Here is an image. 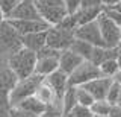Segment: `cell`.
<instances>
[{
	"mask_svg": "<svg viewBox=\"0 0 121 117\" xmlns=\"http://www.w3.org/2000/svg\"><path fill=\"white\" fill-rule=\"evenodd\" d=\"M36 53L26 47H21L12 56L8 58V66L12 70L17 79H26L35 73L36 67Z\"/></svg>",
	"mask_w": 121,
	"mask_h": 117,
	"instance_id": "cell-1",
	"label": "cell"
},
{
	"mask_svg": "<svg viewBox=\"0 0 121 117\" xmlns=\"http://www.w3.org/2000/svg\"><path fill=\"white\" fill-rule=\"evenodd\" d=\"M17 81V76L8 66V59L0 58V117H9V94Z\"/></svg>",
	"mask_w": 121,
	"mask_h": 117,
	"instance_id": "cell-2",
	"label": "cell"
},
{
	"mask_svg": "<svg viewBox=\"0 0 121 117\" xmlns=\"http://www.w3.org/2000/svg\"><path fill=\"white\" fill-rule=\"evenodd\" d=\"M21 47V35L9 24V21L5 20L0 24V58L8 59Z\"/></svg>",
	"mask_w": 121,
	"mask_h": 117,
	"instance_id": "cell-3",
	"label": "cell"
},
{
	"mask_svg": "<svg viewBox=\"0 0 121 117\" xmlns=\"http://www.w3.org/2000/svg\"><path fill=\"white\" fill-rule=\"evenodd\" d=\"M33 3L41 18L48 26H56L64 17L68 15L64 0H33Z\"/></svg>",
	"mask_w": 121,
	"mask_h": 117,
	"instance_id": "cell-4",
	"label": "cell"
},
{
	"mask_svg": "<svg viewBox=\"0 0 121 117\" xmlns=\"http://www.w3.org/2000/svg\"><path fill=\"white\" fill-rule=\"evenodd\" d=\"M44 79L45 78L39 76V75H35V73H33L32 76L26 78V79H18L17 84L14 85V88L11 90L9 105L11 107H15V105H18L21 100L27 99L30 96H35L36 88L39 87V84L44 81Z\"/></svg>",
	"mask_w": 121,
	"mask_h": 117,
	"instance_id": "cell-5",
	"label": "cell"
},
{
	"mask_svg": "<svg viewBox=\"0 0 121 117\" xmlns=\"http://www.w3.org/2000/svg\"><path fill=\"white\" fill-rule=\"evenodd\" d=\"M100 76H101V73H100L98 66L92 64L91 61H83L80 66L68 76V85L83 87L85 84H88V82L94 81V79H97Z\"/></svg>",
	"mask_w": 121,
	"mask_h": 117,
	"instance_id": "cell-6",
	"label": "cell"
},
{
	"mask_svg": "<svg viewBox=\"0 0 121 117\" xmlns=\"http://www.w3.org/2000/svg\"><path fill=\"white\" fill-rule=\"evenodd\" d=\"M74 40V32L65 31V29L59 28V26H50L47 29V40H45V46L53 47L56 50H67L70 49L71 43Z\"/></svg>",
	"mask_w": 121,
	"mask_h": 117,
	"instance_id": "cell-7",
	"label": "cell"
},
{
	"mask_svg": "<svg viewBox=\"0 0 121 117\" xmlns=\"http://www.w3.org/2000/svg\"><path fill=\"white\" fill-rule=\"evenodd\" d=\"M97 23H98V28H100L104 46L106 47H118L121 43V32H120L118 26L109 20L104 12L100 14V17L97 18Z\"/></svg>",
	"mask_w": 121,
	"mask_h": 117,
	"instance_id": "cell-8",
	"label": "cell"
},
{
	"mask_svg": "<svg viewBox=\"0 0 121 117\" xmlns=\"http://www.w3.org/2000/svg\"><path fill=\"white\" fill-rule=\"evenodd\" d=\"M74 38H79V40H82V41H86V43H89L91 46H94V47L104 46L103 38H101V32H100V28H98V23H97V21L77 26V28L74 29Z\"/></svg>",
	"mask_w": 121,
	"mask_h": 117,
	"instance_id": "cell-9",
	"label": "cell"
},
{
	"mask_svg": "<svg viewBox=\"0 0 121 117\" xmlns=\"http://www.w3.org/2000/svg\"><path fill=\"white\" fill-rule=\"evenodd\" d=\"M6 20H43V18L38 12L33 0H20L14 12Z\"/></svg>",
	"mask_w": 121,
	"mask_h": 117,
	"instance_id": "cell-10",
	"label": "cell"
},
{
	"mask_svg": "<svg viewBox=\"0 0 121 117\" xmlns=\"http://www.w3.org/2000/svg\"><path fill=\"white\" fill-rule=\"evenodd\" d=\"M9 24L17 31L20 35H27V33H35V32H44L50 26L43 20H8Z\"/></svg>",
	"mask_w": 121,
	"mask_h": 117,
	"instance_id": "cell-11",
	"label": "cell"
},
{
	"mask_svg": "<svg viewBox=\"0 0 121 117\" xmlns=\"http://www.w3.org/2000/svg\"><path fill=\"white\" fill-rule=\"evenodd\" d=\"M111 84H112V78L100 76V78L94 79V81L88 82V84H85L83 88L95 100H103V99H106V94H108V90L111 87Z\"/></svg>",
	"mask_w": 121,
	"mask_h": 117,
	"instance_id": "cell-12",
	"label": "cell"
},
{
	"mask_svg": "<svg viewBox=\"0 0 121 117\" xmlns=\"http://www.w3.org/2000/svg\"><path fill=\"white\" fill-rule=\"evenodd\" d=\"M82 62H83V59L80 58V56L76 55L73 50L67 49V50L60 52V56H59V70L70 76V75L73 73V71L77 69Z\"/></svg>",
	"mask_w": 121,
	"mask_h": 117,
	"instance_id": "cell-13",
	"label": "cell"
},
{
	"mask_svg": "<svg viewBox=\"0 0 121 117\" xmlns=\"http://www.w3.org/2000/svg\"><path fill=\"white\" fill-rule=\"evenodd\" d=\"M45 81H47V84L53 88L56 97H58L59 100H62L64 93H65V90L68 88V75H65L64 71H60L58 69L56 71H53L52 75H48V76L45 78Z\"/></svg>",
	"mask_w": 121,
	"mask_h": 117,
	"instance_id": "cell-14",
	"label": "cell"
},
{
	"mask_svg": "<svg viewBox=\"0 0 121 117\" xmlns=\"http://www.w3.org/2000/svg\"><path fill=\"white\" fill-rule=\"evenodd\" d=\"M120 55V49L118 47H94L92 49V53H91V59L89 61L95 66H100L101 62L108 61V59H117Z\"/></svg>",
	"mask_w": 121,
	"mask_h": 117,
	"instance_id": "cell-15",
	"label": "cell"
},
{
	"mask_svg": "<svg viewBox=\"0 0 121 117\" xmlns=\"http://www.w3.org/2000/svg\"><path fill=\"white\" fill-rule=\"evenodd\" d=\"M45 40H47V31L44 32H35V33H27V35L21 37V44L23 47L29 49L32 52H39L45 46Z\"/></svg>",
	"mask_w": 121,
	"mask_h": 117,
	"instance_id": "cell-16",
	"label": "cell"
},
{
	"mask_svg": "<svg viewBox=\"0 0 121 117\" xmlns=\"http://www.w3.org/2000/svg\"><path fill=\"white\" fill-rule=\"evenodd\" d=\"M103 12V6H89V8H80L74 14V18L77 21V26L97 21L100 14Z\"/></svg>",
	"mask_w": 121,
	"mask_h": 117,
	"instance_id": "cell-17",
	"label": "cell"
},
{
	"mask_svg": "<svg viewBox=\"0 0 121 117\" xmlns=\"http://www.w3.org/2000/svg\"><path fill=\"white\" fill-rule=\"evenodd\" d=\"M58 69H59V58H38L36 67H35V75L47 78L48 75H52Z\"/></svg>",
	"mask_w": 121,
	"mask_h": 117,
	"instance_id": "cell-18",
	"label": "cell"
},
{
	"mask_svg": "<svg viewBox=\"0 0 121 117\" xmlns=\"http://www.w3.org/2000/svg\"><path fill=\"white\" fill-rule=\"evenodd\" d=\"M35 97L39 102H43V103L47 107V105H50V103H53L55 100H59L58 97H56V94H55V91H53V88L50 85L47 84V81H44L39 84V87L36 88V91H35Z\"/></svg>",
	"mask_w": 121,
	"mask_h": 117,
	"instance_id": "cell-19",
	"label": "cell"
},
{
	"mask_svg": "<svg viewBox=\"0 0 121 117\" xmlns=\"http://www.w3.org/2000/svg\"><path fill=\"white\" fill-rule=\"evenodd\" d=\"M15 107L24 109V111H27V112H32V114H35V116H38V117L43 114L44 109H45V105L43 103V102L38 100L35 96H30V97H27V99L21 100L20 103L15 105Z\"/></svg>",
	"mask_w": 121,
	"mask_h": 117,
	"instance_id": "cell-20",
	"label": "cell"
},
{
	"mask_svg": "<svg viewBox=\"0 0 121 117\" xmlns=\"http://www.w3.org/2000/svg\"><path fill=\"white\" fill-rule=\"evenodd\" d=\"M92 49H94V46H91L89 43L82 41L79 38H74L73 43H71V46H70V50H73L76 55H79L83 61H89V59H91Z\"/></svg>",
	"mask_w": 121,
	"mask_h": 117,
	"instance_id": "cell-21",
	"label": "cell"
},
{
	"mask_svg": "<svg viewBox=\"0 0 121 117\" xmlns=\"http://www.w3.org/2000/svg\"><path fill=\"white\" fill-rule=\"evenodd\" d=\"M62 112H71L73 108L77 105V99H76V87L68 85V88L65 90L62 96Z\"/></svg>",
	"mask_w": 121,
	"mask_h": 117,
	"instance_id": "cell-22",
	"label": "cell"
},
{
	"mask_svg": "<svg viewBox=\"0 0 121 117\" xmlns=\"http://www.w3.org/2000/svg\"><path fill=\"white\" fill-rule=\"evenodd\" d=\"M98 69H100L101 76H106V78H113L120 70L118 64H117V59H108V61L101 62L98 66Z\"/></svg>",
	"mask_w": 121,
	"mask_h": 117,
	"instance_id": "cell-23",
	"label": "cell"
},
{
	"mask_svg": "<svg viewBox=\"0 0 121 117\" xmlns=\"http://www.w3.org/2000/svg\"><path fill=\"white\" fill-rule=\"evenodd\" d=\"M76 99H77V103L79 105H83V107H89L95 102V99H94L91 94L86 91L83 87H76Z\"/></svg>",
	"mask_w": 121,
	"mask_h": 117,
	"instance_id": "cell-24",
	"label": "cell"
},
{
	"mask_svg": "<svg viewBox=\"0 0 121 117\" xmlns=\"http://www.w3.org/2000/svg\"><path fill=\"white\" fill-rule=\"evenodd\" d=\"M113 105H111L108 100H95L92 105H91V111L92 114H97V116H109Z\"/></svg>",
	"mask_w": 121,
	"mask_h": 117,
	"instance_id": "cell-25",
	"label": "cell"
},
{
	"mask_svg": "<svg viewBox=\"0 0 121 117\" xmlns=\"http://www.w3.org/2000/svg\"><path fill=\"white\" fill-rule=\"evenodd\" d=\"M39 117H62V102L55 100L53 103L47 105Z\"/></svg>",
	"mask_w": 121,
	"mask_h": 117,
	"instance_id": "cell-26",
	"label": "cell"
},
{
	"mask_svg": "<svg viewBox=\"0 0 121 117\" xmlns=\"http://www.w3.org/2000/svg\"><path fill=\"white\" fill-rule=\"evenodd\" d=\"M120 91H121V85L117 84L115 81H112V84H111V87H109V90H108V94H106L104 100H108L111 105H117V100H118V97H120Z\"/></svg>",
	"mask_w": 121,
	"mask_h": 117,
	"instance_id": "cell-27",
	"label": "cell"
},
{
	"mask_svg": "<svg viewBox=\"0 0 121 117\" xmlns=\"http://www.w3.org/2000/svg\"><path fill=\"white\" fill-rule=\"evenodd\" d=\"M18 3H20V0H0V11L3 12L5 18H9V15L14 12Z\"/></svg>",
	"mask_w": 121,
	"mask_h": 117,
	"instance_id": "cell-28",
	"label": "cell"
},
{
	"mask_svg": "<svg viewBox=\"0 0 121 117\" xmlns=\"http://www.w3.org/2000/svg\"><path fill=\"white\" fill-rule=\"evenodd\" d=\"M56 26H59V28L65 29V31H71V32H74V29L77 28V21H76L74 15H67V17H64Z\"/></svg>",
	"mask_w": 121,
	"mask_h": 117,
	"instance_id": "cell-29",
	"label": "cell"
},
{
	"mask_svg": "<svg viewBox=\"0 0 121 117\" xmlns=\"http://www.w3.org/2000/svg\"><path fill=\"white\" fill-rule=\"evenodd\" d=\"M60 56V50H56L53 47L44 46L39 52H36V58H59Z\"/></svg>",
	"mask_w": 121,
	"mask_h": 117,
	"instance_id": "cell-30",
	"label": "cell"
},
{
	"mask_svg": "<svg viewBox=\"0 0 121 117\" xmlns=\"http://www.w3.org/2000/svg\"><path fill=\"white\" fill-rule=\"evenodd\" d=\"M73 116L74 117H92V111H91L89 107H83V105H76V107L73 108Z\"/></svg>",
	"mask_w": 121,
	"mask_h": 117,
	"instance_id": "cell-31",
	"label": "cell"
},
{
	"mask_svg": "<svg viewBox=\"0 0 121 117\" xmlns=\"http://www.w3.org/2000/svg\"><path fill=\"white\" fill-rule=\"evenodd\" d=\"M103 12L106 14V17L111 21H113L118 28H121V14L120 12H117V11L112 9V8H103Z\"/></svg>",
	"mask_w": 121,
	"mask_h": 117,
	"instance_id": "cell-32",
	"label": "cell"
},
{
	"mask_svg": "<svg viewBox=\"0 0 121 117\" xmlns=\"http://www.w3.org/2000/svg\"><path fill=\"white\" fill-rule=\"evenodd\" d=\"M64 5H65L68 15H74L80 9V0H64Z\"/></svg>",
	"mask_w": 121,
	"mask_h": 117,
	"instance_id": "cell-33",
	"label": "cell"
},
{
	"mask_svg": "<svg viewBox=\"0 0 121 117\" xmlns=\"http://www.w3.org/2000/svg\"><path fill=\"white\" fill-rule=\"evenodd\" d=\"M9 117H38V116L32 114V112H27V111H24V109L18 108V107H11Z\"/></svg>",
	"mask_w": 121,
	"mask_h": 117,
	"instance_id": "cell-34",
	"label": "cell"
},
{
	"mask_svg": "<svg viewBox=\"0 0 121 117\" xmlns=\"http://www.w3.org/2000/svg\"><path fill=\"white\" fill-rule=\"evenodd\" d=\"M89 6H101V0H80V8H89Z\"/></svg>",
	"mask_w": 121,
	"mask_h": 117,
	"instance_id": "cell-35",
	"label": "cell"
},
{
	"mask_svg": "<svg viewBox=\"0 0 121 117\" xmlns=\"http://www.w3.org/2000/svg\"><path fill=\"white\" fill-rule=\"evenodd\" d=\"M109 117H121V107L118 105H113L111 112H109Z\"/></svg>",
	"mask_w": 121,
	"mask_h": 117,
	"instance_id": "cell-36",
	"label": "cell"
},
{
	"mask_svg": "<svg viewBox=\"0 0 121 117\" xmlns=\"http://www.w3.org/2000/svg\"><path fill=\"white\" fill-rule=\"evenodd\" d=\"M118 3V0H101V6L103 8H111V6L117 5Z\"/></svg>",
	"mask_w": 121,
	"mask_h": 117,
	"instance_id": "cell-37",
	"label": "cell"
},
{
	"mask_svg": "<svg viewBox=\"0 0 121 117\" xmlns=\"http://www.w3.org/2000/svg\"><path fill=\"white\" fill-rule=\"evenodd\" d=\"M112 81H115L117 84H120V85H121V70H118V73H117L115 76L112 78Z\"/></svg>",
	"mask_w": 121,
	"mask_h": 117,
	"instance_id": "cell-38",
	"label": "cell"
},
{
	"mask_svg": "<svg viewBox=\"0 0 121 117\" xmlns=\"http://www.w3.org/2000/svg\"><path fill=\"white\" fill-rule=\"evenodd\" d=\"M111 8H112V9H115L117 12H120V14H121V2H118V3H117V5L111 6Z\"/></svg>",
	"mask_w": 121,
	"mask_h": 117,
	"instance_id": "cell-39",
	"label": "cell"
},
{
	"mask_svg": "<svg viewBox=\"0 0 121 117\" xmlns=\"http://www.w3.org/2000/svg\"><path fill=\"white\" fill-rule=\"evenodd\" d=\"M117 64H118V69L121 70V55H118V58H117Z\"/></svg>",
	"mask_w": 121,
	"mask_h": 117,
	"instance_id": "cell-40",
	"label": "cell"
},
{
	"mask_svg": "<svg viewBox=\"0 0 121 117\" xmlns=\"http://www.w3.org/2000/svg\"><path fill=\"white\" fill-rule=\"evenodd\" d=\"M5 20H6V18H5V15H3V12L0 11V24H2V23H3Z\"/></svg>",
	"mask_w": 121,
	"mask_h": 117,
	"instance_id": "cell-41",
	"label": "cell"
},
{
	"mask_svg": "<svg viewBox=\"0 0 121 117\" xmlns=\"http://www.w3.org/2000/svg\"><path fill=\"white\" fill-rule=\"evenodd\" d=\"M62 117H74L73 112H62Z\"/></svg>",
	"mask_w": 121,
	"mask_h": 117,
	"instance_id": "cell-42",
	"label": "cell"
},
{
	"mask_svg": "<svg viewBox=\"0 0 121 117\" xmlns=\"http://www.w3.org/2000/svg\"><path fill=\"white\" fill-rule=\"evenodd\" d=\"M117 105H118V107H121V91H120V97H118V100H117Z\"/></svg>",
	"mask_w": 121,
	"mask_h": 117,
	"instance_id": "cell-43",
	"label": "cell"
},
{
	"mask_svg": "<svg viewBox=\"0 0 121 117\" xmlns=\"http://www.w3.org/2000/svg\"><path fill=\"white\" fill-rule=\"evenodd\" d=\"M92 117H109V116H97V114H94Z\"/></svg>",
	"mask_w": 121,
	"mask_h": 117,
	"instance_id": "cell-44",
	"label": "cell"
},
{
	"mask_svg": "<svg viewBox=\"0 0 121 117\" xmlns=\"http://www.w3.org/2000/svg\"><path fill=\"white\" fill-rule=\"evenodd\" d=\"M118 49H120V55H121V43H120V46H118Z\"/></svg>",
	"mask_w": 121,
	"mask_h": 117,
	"instance_id": "cell-45",
	"label": "cell"
},
{
	"mask_svg": "<svg viewBox=\"0 0 121 117\" xmlns=\"http://www.w3.org/2000/svg\"><path fill=\"white\" fill-rule=\"evenodd\" d=\"M120 32H121V28H120Z\"/></svg>",
	"mask_w": 121,
	"mask_h": 117,
	"instance_id": "cell-46",
	"label": "cell"
},
{
	"mask_svg": "<svg viewBox=\"0 0 121 117\" xmlns=\"http://www.w3.org/2000/svg\"><path fill=\"white\" fill-rule=\"evenodd\" d=\"M118 2H121V0H118Z\"/></svg>",
	"mask_w": 121,
	"mask_h": 117,
	"instance_id": "cell-47",
	"label": "cell"
}]
</instances>
